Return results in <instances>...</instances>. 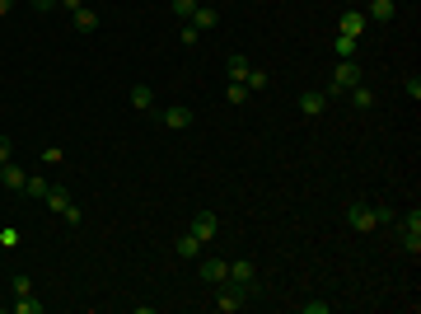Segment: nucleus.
<instances>
[{"instance_id": "obj_1", "label": "nucleus", "mask_w": 421, "mask_h": 314, "mask_svg": "<svg viewBox=\"0 0 421 314\" xmlns=\"http://www.w3.org/2000/svg\"><path fill=\"white\" fill-rule=\"evenodd\" d=\"M257 295H262V281H234V277H225L220 291H215V310H220V314H239L248 300H257Z\"/></svg>"}, {"instance_id": "obj_2", "label": "nucleus", "mask_w": 421, "mask_h": 314, "mask_svg": "<svg viewBox=\"0 0 421 314\" xmlns=\"http://www.w3.org/2000/svg\"><path fill=\"white\" fill-rule=\"evenodd\" d=\"M388 221H393V211H388L384 202H366V197L346 202V225H351V230H361V235H366V230H375V225H388Z\"/></svg>"}, {"instance_id": "obj_3", "label": "nucleus", "mask_w": 421, "mask_h": 314, "mask_svg": "<svg viewBox=\"0 0 421 314\" xmlns=\"http://www.w3.org/2000/svg\"><path fill=\"white\" fill-rule=\"evenodd\" d=\"M361 85V66H356V56H346V61H337V70H333V80H328V99H342L346 90H356Z\"/></svg>"}, {"instance_id": "obj_4", "label": "nucleus", "mask_w": 421, "mask_h": 314, "mask_svg": "<svg viewBox=\"0 0 421 314\" xmlns=\"http://www.w3.org/2000/svg\"><path fill=\"white\" fill-rule=\"evenodd\" d=\"M43 202L52 206V211L61 216V221H70V225H80V221H85V211H80V206L70 202V192H66V188H56V183L47 188V197H43Z\"/></svg>"}, {"instance_id": "obj_5", "label": "nucleus", "mask_w": 421, "mask_h": 314, "mask_svg": "<svg viewBox=\"0 0 421 314\" xmlns=\"http://www.w3.org/2000/svg\"><path fill=\"white\" fill-rule=\"evenodd\" d=\"M403 248H407L412 258L421 253V211H417V206H412V211L403 216Z\"/></svg>"}, {"instance_id": "obj_6", "label": "nucleus", "mask_w": 421, "mask_h": 314, "mask_svg": "<svg viewBox=\"0 0 421 314\" xmlns=\"http://www.w3.org/2000/svg\"><path fill=\"white\" fill-rule=\"evenodd\" d=\"M366 28H370L366 10H342V19H337V33H342V38H361Z\"/></svg>"}, {"instance_id": "obj_7", "label": "nucleus", "mask_w": 421, "mask_h": 314, "mask_svg": "<svg viewBox=\"0 0 421 314\" xmlns=\"http://www.w3.org/2000/svg\"><path fill=\"white\" fill-rule=\"evenodd\" d=\"M215 230H220L215 211H197V216H192V235H197L201 244H210V239H215Z\"/></svg>"}, {"instance_id": "obj_8", "label": "nucleus", "mask_w": 421, "mask_h": 314, "mask_svg": "<svg viewBox=\"0 0 421 314\" xmlns=\"http://www.w3.org/2000/svg\"><path fill=\"white\" fill-rule=\"evenodd\" d=\"M201 281H210V286H220V281L225 277H230V263H225V258H206V253H201Z\"/></svg>"}, {"instance_id": "obj_9", "label": "nucleus", "mask_w": 421, "mask_h": 314, "mask_svg": "<svg viewBox=\"0 0 421 314\" xmlns=\"http://www.w3.org/2000/svg\"><path fill=\"white\" fill-rule=\"evenodd\" d=\"M159 122H164L169 132H188V127H192V112L183 108V103H174V108H164V112H159Z\"/></svg>"}, {"instance_id": "obj_10", "label": "nucleus", "mask_w": 421, "mask_h": 314, "mask_svg": "<svg viewBox=\"0 0 421 314\" xmlns=\"http://www.w3.org/2000/svg\"><path fill=\"white\" fill-rule=\"evenodd\" d=\"M393 14H398V0H370V5H366V19L370 23H393Z\"/></svg>"}, {"instance_id": "obj_11", "label": "nucleus", "mask_w": 421, "mask_h": 314, "mask_svg": "<svg viewBox=\"0 0 421 314\" xmlns=\"http://www.w3.org/2000/svg\"><path fill=\"white\" fill-rule=\"evenodd\" d=\"M188 23H192V28H197V33H210V28L220 23V14H215V5H197Z\"/></svg>"}, {"instance_id": "obj_12", "label": "nucleus", "mask_w": 421, "mask_h": 314, "mask_svg": "<svg viewBox=\"0 0 421 314\" xmlns=\"http://www.w3.org/2000/svg\"><path fill=\"white\" fill-rule=\"evenodd\" d=\"M174 248H178V258H188V263H197L201 253H206V244H201L192 230H188V235H178V244H174Z\"/></svg>"}, {"instance_id": "obj_13", "label": "nucleus", "mask_w": 421, "mask_h": 314, "mask_svg": "<svg viewBox=\"0 0 421 314\" xmlns=\"http://www.w3.org/2000/svg\"><path fill=\"white\" fill-rule=\"evenodd\" d=\"M323 108H328V94H323V90H309V94H299V112H304V117H319Z\"/></svg>"}, {"instance_id": "obj_14", "label": "nucleus", "mask_w": 421, "mask_h": 314, "mask_svg": "<svg viewBox=\"0 0 421 314\" xmlns=\"http://www.w3.org/2000/svg\"><path fill=\"white\" fill-rule=\"evenodd\" d=\"M23 179H28V174H23L14 159H10V164H0V183H5L10 192H23Z\"/></svg>"}, {"instance_id": "obj_15", "label": "nucleus", "mask_w": 421, "mask_h": 314, "mask_svg": "<svg viewBox=\"0 0 421 314\" xmlns=\"http://www.w3.org/2000/svg\"><path fill=\"white\" fill-rule=\"evenodd\" d=\"M70 19H75L80 33H99V14L89 10V5H80V10H70Z\"/></svg>"}, {"instance_id": "obj_16", "label": "nucleus", "mask_w": 421, "mask_h": 314, "mask_svg": "<svg viewBox=\"0 0 421 314\" xmlns=\"http://www.w3.org/2000/svg\"><path fill=\"white\" fill-rule=\"evenodd\" d=\"M230 277L234 281H257V263L253 258H234L230 263Z\"/></svg>"}, {"instance_id": "obj_17", "label": "nucleus", "mask_w": 421, "mask_h": 314, "mask_svg": "<svg viewBox=\"0 0 421 314\" xmlns=\"http://www.w3.org/2000/svg\"><path fill=\"white\" fill-rule=\"evenodd\" d=\"M248 70H253V66H248V56H244V52H234L230 61H225V75H230V80H244Z\"/></svg>"}, {"instance_id": "obj_18", "label": "nucleus", "mask_w": 421, "mask_h": 314, "mask_svg": "<svg viewBox=\"0 0 421 314\" xmlns=\"http://www.w3.org/2000/svg\"><path fill=\"white\" fill-rule=\"evenodd\" d=\"M132 108H155V90H150V85H132Z\"/></svg>"}, {"instance_id": "obj_19", "label": "nucleus", "mask_w": 421, "mask_h": 314, "mask_svg": "<svg viewBox=\"0 0 421 314\" xmlns=\"http://www.w3.org/2000/svg\"><path fill=\"white\" fill-rule=\"evenodd\" d=\"M346 99H351V108H361V112H366V108H375V94H370L366 85H356V90H346Z\"/></svg>"}, {"instance_id": "obj_20", "label": "nucleus", "mask_w": 421, "mask_h": 314, "mask_svg": "<svg viewBox=\"0 0 421 314\" xmlns=\"http://www.w3.org/2000/svg\"><path fill=\"white\" fill-rule=\"evenodd\" d=\"M47 188H52V183L38 179V174H28V179H23V197H47Z\"/></svg>"}, {"instance_id": "obj_21", "label": "nucleus", "mask_w": 421, "mask_h": 314, "mask_svg": "<svg viewBox=\"0 0 421 314\" xmlns=\"http://www.w3.org/2000/svg\"><path fill=\"white\" fill-rule=\"evenodd\" d=\"M267 80H272V75H267V70H248V75H244L248 94H262V90H267Z\"/></svg>"}, {"instance_id": "obj_22", "label": "nucleus", "mask_w": 421, "mask_h": 314, "mask_svg": "<svg viewBox=\"0 0 421 314\" xmlns=\"http://www.w3.org/2000/svg\"><path fill=\"white\" fill-rule=\"evenodd\" d=\"M10 291H14V295H33V281H28V272H14V277H10Z\"/></svg>"}, {"instance_id": "obj_23", "label": "nucleus", "mask_w": 421, "mask_h": 314, "mask_svg": "<svg viewBox=\"0 0 421 314\" xmlns=\"http://www.w3.org/2000/svg\"><path fill=\"white\" fill-rule=\"evenodd\" d=\"M225 99H230V103H248V85H244V80H230Z\"/></svg>"}, {"instance_id": "obj_24", "label": "nucleus", "mask_w": 421, "mask_h": 314, "mask_svg": "<svg viewBox=\"0 0 421 314\" xmlns=\"http://www.w3.org/2000/svg\"><path fill=\"white\" fill-rule=\"evenodd\" d=\"M14 314H43V300H33V295H19V300H14Z\"/></svg>"}, {"instance_id": "obj_25", "label": "nucleus", "mask_w": 421, "mask_h": 314, "mask_svg": "<svg viewBox=\"0 0 421 314\" xmlns=\"http://www.w3.org/2000/svg\"><path fill=\"white\" fill-rule=\"evenodd\" d=\"M169 10H174L183 23H188V19H192V10H197V0H169Z\"/></svg>"}, {"instance_id": "obj_26", "label": "nucleus", "mask_w": 421, "mask_h": 314, "mask_svg": "<svg viewBox=\"0 0 421 314\" xmlns=\"http://www.w3.org/2000/svg\"><path fill=\"white\" fill-rule=\"evenodd\" d=\"M356 43H361V38H342V33H337V61L356 56Z\"/></svg>"}, {"instance_id": "obj_27", "label": "nucleus", "mask_w": 421, "mask_h": 314, "mask_svg": "<svg viewBox=\"0 0 421 314\" xmlns=\"http://www.w3.org/2000/svg\"><path fill=\"white\" fill-rule=\"evenodd\" d=\"M299 310H304V314H328V310H333V305H328V300H304V305H299Z\"/></svg>"}, {"instance_id": "obj_28", "label": "nucleus", "mask_w": 421, "mask_h": 314, "mask_svg": "<svg viewBox=\"0 0 421 314\" xmlns=\"http://www.w3.org/2000/svg\"><path fill=\"white\" fill-rule=\"evenodd\" d=\"M10 159H14V141H10V136H0V164H10Z\"/></svg>"}, {"instance_id": "obj_29", "label": "nucleus", "mask_w": 421, "mask_h": 314, "mask_svg": "<svg viewBox=\"0 0 421 314\" xmlns=\"http://www.w3.org/2000/svg\"><path fill=\"white\" fill-rule=\"evenodd\" d=\"M403 90H407V94H412V103H417V99H421V80H417V75H407V80H403Z\"/></svg>"}, {"instance_id": "obj_30", "label": "nucleus", "mask_w": 421, "mask_h": 314, "mask_svg": "<svg viewBox=\"0 0 421 314\" xmlns=\"http://www.w3.org/2000/svg\"><path fill=\"white\" fill-rule=\"evenodd\" d=\"M178 38H183V43H188V47H192V43H201V33H197V28H192V23H183V33H178Z\"/></svg>"}, {"instance_id": "obj_31", "label": "nucleus", "mask_w": 421, "mask_h": 314, "mask_svg": "<svg viewBox=\"0 0 421 314\" xmlns=\"http://www.w3.org/2000/svg\"><path fill=\"white\" fill-rule=\"evenodd\" d=\"M10 10H14V0H0V19H5Z\"/></svg>"}, {"instance_id": "obj_32", "label": "nucleus", "mask_w": 421, "mask_h": 314, "mask_svg": "<svg viewBox=\"0 0 421 314\" xmlns=\"http://www.w3.org/2000/svg\"><path fill=\"white\" fill-rule=\"evenodd\" d=\"M197 5H210V0H197Z\"/></svg>"}]
</instances>
